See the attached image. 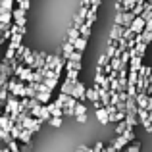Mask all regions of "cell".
<instances>
[{
	"label": "cell",
	"instance_id": "603a6c76",
	"mask_svg": "<svg viewBox=\"0 0 152 152\" xmlns=\"http://www.w3.org/2000/svg\"><path fill=\"white\" fill-rule=\"evenodd\" d=\"M2 12H14L12 0H2Z\"/></svg>",
	"mask_w": 152,
	"mask_h": 152
},
{
	"label": "cell",
	"instance_id": "3957f363",
	"mask_svg": "<svg viewBox=\"0 0 152 152\" xmlns=\"http://www.w3.org/2000/svg\"><path fill=\"white\" fill-rule=\"evenodd\" d=\"M71 96H73V98H77L79 102L87 100V87L83 85L81 81H79V83H75V85H73V91H71Z\"/></svg>",
	"mask_w": 152,
	"mask_h": 152
},
{
	"label": "cell",
	"instance_id": "2e32d148",
	"mask_svg": "<svg viewBox=\"0 0 152 152\" xmlns=\"http://www.w3.org/2000/svg\"><path fill=\"white\" fill-rule=\"evenodd\" d=\"M127 121H119V123H115V135H123L127 131Z\"/></svg>",
	"mask_w": 152,
	"mask_h": 152
},
{
	"label": "cell",
	"instance_id": "9c48e42d",
	"mask_svg": "<svg viewBox=\"0 0 152 152\" xmlns=\"http://www.w3.org/2000/svg\"><path fill=\"white\" fill-rule=\"evenodd\" d=\"M87 100H91L93 104L100 102V94H98V89H94V87L87 89Z\"/></svg>",
	"mask_w": 152,
	"mask_h": 152
},
{
	"label": "cell",
	"instance_id": "484cf974",
	"mask_svg": "<svg viewBox=\"0 0 152 152\" xmlns=\"http://www.w3.org/2000/svg\"><path fill=\"white\" fill-rule=\"evenodd\" d=\"M104 152H115V146H114V145L110 142V145H108L106 148H104Z\"/></svg>",
	"mask_w": 152,
	"mask_h": 152
},
{
	"label": "cell",
	"instance_id": "d4e9b609",
	"mask_svg": "<svg viewBox=\"0 0 152 152\" xmlns=\"http://www.w3.org/2000/svg\"><path fill=\"white\" fill-rule=\"evenodd\" d=\"M50 125L52 127H60L62 125V118H50Z\"/></svg>",
	"mask_w": 152,
	"mask_h": 152
},
{
	"label": "cell",
	"instance_id": "f1b7e54d",
	"mask_svg": "<svg viewBox=\"0 0 152 152\" xmlns=\"http://www.w3.org/2000/svg\"><path fill=\"white\" fill-rule=\"evenodd\" d=\"M115 152H125V150H115Z\"/></svg>",
	"mask_w": 152,
	"mask_h": 152
},
{
	"label": "cell",
	"instance_id": "8992f818",
	"mask_svg": "<svg viewBox=\"0 0 152 152\" xmlns=\"http://www.w3.org/2000/svg\"><path fill=\"white\" fill-rule=\"evenodd\" d=\"M131 29H133L137 35H139V33H142V31L146 29V21L141 18V15H139V18H135V21L131 23Z\"/></svg>",
	"mask_w": 152,
	"mask_h": 152
},
{
	"label": "cell",
	"instance_id": "9a60e30c",
	"mask_svg": "<svg viewBox=\"0 0 152 152\" xmlns=\"http://www.w3.org/2000/svg\"><path fill=\"white\" fill-rule=\"evenodd\" d=\"M75 50H79V52H85V48H87V39H83V37H79L77 41H75Z\"/></svg>",
	"mask_w": 152,
	"mask_h": 152
},
{
	"label": "cell",
	"instance_id": "ffe728a7",
	"mask_svg": "<svg viewBox=\"0 0 152 152\" xmlns=\"http://www.w3.org/2000/svg\"><path fill=\"white\" fill-rule=\"evenodd\" d=\"M123 137H125L129 142H135V141H137V139H135V133H133V129H131V127H127V131L123 133Z\"/></svg>",
	"mask_w": 152,
	"mask_h": 152
},
{
	"label": "cell",
	"instance_id": "277c9868",
	"mask_svg": "<svg viewBox=\"0 0 152 152\" xmlns=\"http://www.w3.org/2000/svg\"><path fill=\"white\" fill-rule=\"evenodd\" d=\"M14 23L15 25H19V27H25V21H27V18H25V10H21V8H14Z\"/></svg>",
	"mask_w": 152,
	"mask_h": 152
},
{
	"label": "cell",
	"instance_id": "5bb4252c",
	"mask_svg": "<svg viewBox=\"0 0 152 152\" xmlns=\"http://www.w3.org/2000/svg\"><path fill=\"white\" fill-rule=\"evenodd\" d=\"M31 137H33V133L27 129H23L21 137H19V142H23V145H31Z\"/></svg>",
	"mask_w": 152,
	"mask_h": 152
},
{
	"label": "cell",
	"instance_id": "4fadbf2b",
	"mask_svg": "<svg viewBox=\"0 0 152 152\" xmlns=\"http://www.w3.org/2000/svg\"><path fill=\"white\" fill-rule=\"evenodd\" d=\"M91 27H93V25H89V23H83V25L79 27V33H81L83 39H89L91 37Z\"/></svg>",
	"mask_w": 152,
	"mask_h": 152
},
{
	"label": "cell",
	"instance_id": "4316f807",
	"mask_svg": "<svg viewBox=\"0 0 152 152\" xmlns=\"http://www.w3.org/2000/svg\"><path fill=\"white\" fill-rule=\"evenodd\" d=\"M75 119H77L79 123H85V121H87V114H85V115H77Z\"/></svg>",
	"mask_w": 152,
	"mask_h": 152
},
{
	"label": "cell",
	"instance_id": "ba28073f",
	"mask_svg": "<svg viewBox=\"0 0 152 152\" xmlns=\"http://www.w3.org/2000/svg\"><path fill=\"white\" fill-rule=\"evenodd\" d=\"M96 118H98V121H100L102 125H108V123H112L110 114H108L106 108H100V110H96Z\"/></svg>",
	"mask_w": 152,
	"mask_h": 152
},
{
	"label": "cell",
	"instance_id": "ac0fdd59",
	"mask_svg": "<svg viewBox=\"0 0 152 152\" xmlns=\"http://www.w3.org/2000/svg\"><path fill=\"white\" fill-rule=\"evenodd\" d=\"M85 114H87L85 104H83V102H77V106H75V118H77V115H85Z\"/></svg>",
	"mask_w": 152,
	"mask_h": 152
},
{
	"label": "cell",
	"instance_id": "7c38bea8",
	"mask_svg": "<svg viewBox=\"0 0 152 152\" xmlns=\"http://www.w3.org/2000/svg\"><path fill=\"white\" fill-rule=\"evenodd\" d=\"M96 14H98V8L96 6H91L89 15H87V23H89V25H93V23L96 21Z\"/></svg>",
	"mask_w": 152,
	"mask_h": 152
},
{
	"label": "cell",
	"instance_id": "44dd1931",
	"mask_svg": "<svg viewBox=\"0 0 152 152\" xmlns=\"http://www.w3.org/2000/svg\"><path fill=\"white\" fill-rule=\"evenodd\" d=\"M142 41H145L146 45H150V42H152V31L150 29H145V31H142Z\"/></svg>",
	"mask_w": 152,
	"mask_h": 152
},
{
	"label": "cell",
	"instance_id": "5b68a950",
	"mask_svg": "<svg viewBox=\"0 0 152 152\" xmlns=\"http://www.w3.org/2000/svg\"><path fill=\"white\" fill-rule=\"evenodd\" d=\"M46 110L50 112V115H52V118H64V108L60 106V104H56V102L46 104Z\"/></svg>",
	"mask_w": 152,
	"mask_h": 152
},
{
	"label": "cell",
	"instance_id": "e0dca14e",
	"mask_svg": "<svg viewBox=\"0 0 152 152\" xmlns=\"http://www.w3.org/2000/svg\"><path fill=\"white\" fill-rule=\"evenodd\" d=\"M139 0H123V10L125 12H133V8L137 6Z\"/></svg>",
	"mask_w": 152,
	"mask_h": 152
},
{
	"label": "cell",
	"instance_id": "30bf717a",
	"mask_svg": "<svg viewBox=\"0 0 152 152\" xmlns=\"http://www.w3.org/2000/svg\"><path fill=\"white\" fill-rule=\"evenodd\" d=\"M50 96H52V93L48 91V93H37V102L39 104H42V106H46V104H50Z\"/></svg>",
	"mask_w": 152,
	"mask_h": 152
},
{
	"label": "cell",
	"instance_id": "83f0119b",
	"mask_svg": "<svg viewBox=\"0 0 152 152\" xmlns=\"http://www.w3.org/2000/svg\"><path fill=\"white\" fill-rule=\"evenodd\" d=\"M29 148H31V145H25V146H21V152H29Z\"/></svg>",
	"mask_w": 152,
	"mask_h": 152
},
{
	"label": "cell",
	"instance_id": "8fae6325",
	"mask_svg": "<svg viewBox=\"0 0 152 152\" xmlns=\"http://www.w3.org/2000/svg\"><path fill=\"white\" fill-rule=\"evenodd\" d=\"M62 48H64V58H66V60H69V56L75 52V46L71 45V42H67V41L64 42V46H62Z\"/></svg>",
	"mask_w": 152,
	"mask_h": 152
},
{
	"label": "cell",
	"instance_id": "52a82bcc",
	"mask_svg": "<svg viewBox=\"0 0 152 152\" xmlns=\"http://www.w3.org/2000/svg\"><path fill=\"white\" fill-rule=\"evenodd\" d=\"M112 145L115 146V150H123V148H127V145H129V141H127L123 135H115V139L112 141Z\"/></svg>",
	"mask_w": 152,
	"mask_h": 152
},
{
	"label": "cell",
	"instance_id": "7a4b0ae2",
	"mask_svg": "<svg viewBox=\"0 0 152 152\" xmlns=\"http://www.w3.org/2000/svg\"><path fill=\"white\" fill-rule=\"evenodd\" d=\"M42 123H45L42 119H37V118H33V115H29V118L21 123V127H23V129H27V131H31V133H37V131L41 129Z\"/></svg>",
	"mask_w": 152,
	"mask_h": 152
},
{
	"label": "cell",
	"instance_id": "6da1fadb",
	"mask_svg": "<svg viewBox=\"0 0 152 152\" xmlns=\"http://www.w3.org/2000/svg\"><path fill=\"white\" fill-rule=\"evenodd\" d=\"M8 89H10V93H12V96H18V98H25V89H27V85L23 81H19V79H10L8 81Z\"/></svg>",
	"mask_w": 152,
	"mask_h": 152
},
{
	"label": "cell",
	"instance_id": "7402d4cb",
	"mask_svg": "<svg viewBox=\"0 0 152 152\" xmlns=\"http://www.w3.org/2000/svg\"><path fill=\"white\" fill-rule=\"evenodd\" d=\"M125 152H141V142L135 141L131 146H127V148H125Z\"/></svg>",
	"mask_w": 152,
	"mask_h": 152
},
{
	"label": "cell",
	"instance_id": "d6986e66",
	"mask_svg": "<svg viewBox=\"0 0 152 152\" xmlns=\"http://www.w3.org/2000/svg\"><path fill=\"white\" fill-rule=\"evenodd\" d=\"M125 121H127V125H129L131 129H133V127L139 123V121H137V115H131V114H127V115H125Z\"/></svg>",
	"mask_w": 152,
	"mask_h": 152
},
{
	"label": "cell",
	"instance_id": "cb8c5ba5",
	"mask_svg": "<svg viewBox=\"0 0 152 152\" xmlns=\"http://www.w3.org/2000/svg\"><path fill=\"white\" fill-rule=\"evenodd\" d=\"M45 85L48 87L50 91H54V87L58 85V79H45Z\"/></svg>",
	"mask_w": 152,
	"mask_h": 152
}]
</instances>
